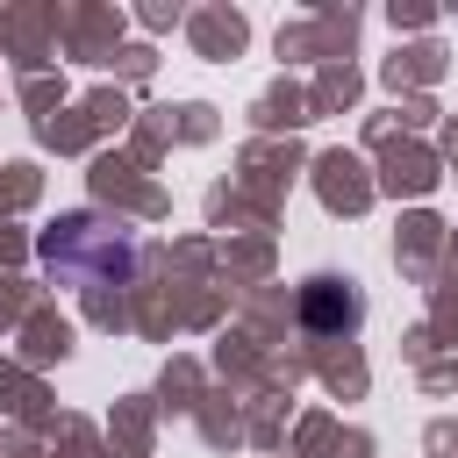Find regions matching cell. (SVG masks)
<instances>
[{"mask_svg":"<svg viewBox=\"0 0 458 458\" xmlns=\"http://www.w3.org/2000/svg\"><path fill=\"white\" fill-rule=\"evenodd\" d=\"M36 258H43V272H57L64 286L107 293V286H129V279H136V229H129V222H107V215H93V208H72V215H57V222L36 236Z\"/></svg>","mask_w":458,"mask_h":458,"instance_id":"1","label":"cell"},{"mask_svg":"<svg viewBox=\"0 0 458 458\" xmlns=\"http://www.w3.org/2000/svg\"><path fill=\"white\" fill-rule=\"evenodd\" d=\"M358 322H365V293L351 279H336V272L301 279V329L308 336H351Z\"/></svg>","mask_w":458,"mask_h":458,"instance_id":"2","label":"cell"}]
</instances>
